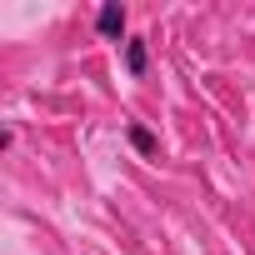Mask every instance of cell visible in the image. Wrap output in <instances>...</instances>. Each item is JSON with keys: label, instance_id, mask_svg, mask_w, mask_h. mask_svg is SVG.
<instances>
[{"label": "cell", "instance_id": "2", "mask_svg": "<svg viewBox=\"0 0 255 255\" xmlns=\"http://www.w3.org/2000/svg\"><path fill=\"white\" fill-rule=\"evenodd\" d=\"M125 140H130V145H135V155H145V160H150V155H160V140H155V130H145L140 120H130V125H125Z\"/></svg>", "mask_w": 255, "mask_h": 255}, {"label": "cell", "instance_id": "1", "mask_svg": "<svg viewBox=\"0 0 255 255\" xmlns=\"http://www.w3.org/2000/svg\"><path fill=\"white\" fill-rule=\"evenodd\" d=\"M95 30H100V40H125V5L105 0L100 15H95Z\"/></svg>", "mask_w": 255, "mask_h": 255}, {"label": "cell", "instance_id": "3", "mask_svg": "<svg viewBox=\"0 0 255 255\" xmlns=\"http://www.w3.org/2000/svg\"><path fill=\"white\" fill-rule=\"evenodd\" d=\"M125 70H130L135 80L150 70V50H145V40H140V35H135V40H125Z\"/></svg>", "mask_w": 255, "mask_h": 255}]
</instances>
